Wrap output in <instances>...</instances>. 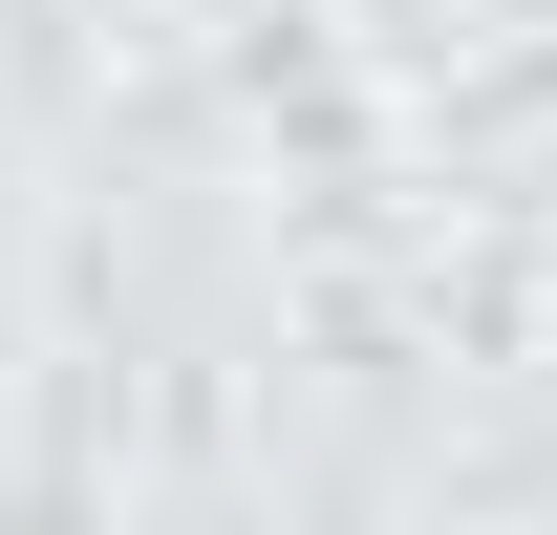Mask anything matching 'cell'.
Instances as JSON below:
<instances>
[{
	"label": "cell",
	"mask_w": 557,
	"mask_h": 535,
	"mask_svg": "<svg viewBox=\"0 0 557 535\" xmlns=\"http://www.w3.org/2000/svg\"><path fill=\"white\" fill-rule=\"evenodd\" d=\"M0 535H44V514H0Z\"/></svg>",
	"instance_id": "1"
}]
</instances>
